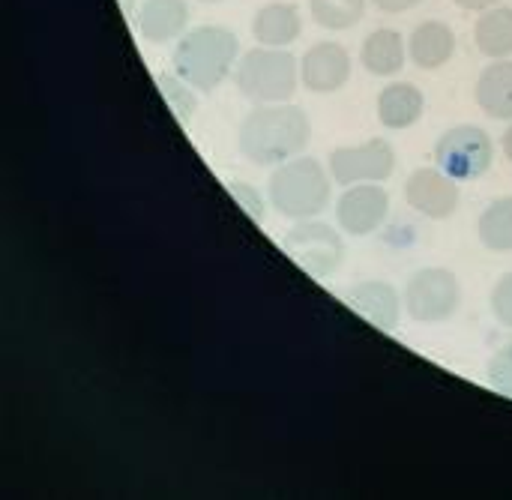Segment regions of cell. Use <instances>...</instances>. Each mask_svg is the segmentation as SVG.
<instances>
[{
  "label": "cell",
  "mask_w": 512,
  "mask_h": 500,
  "mask_svg": "<svg viewBox=\"0 0 512 500\" xmlns=\"http://www.w3.org/2000/svg\"><path fill=\"white\" fill-rule=\"evenodd\" d=\"M312 123L300 105L291 102H273V105H255L237 132L240 153L258 165V168H276L294 156L303 153L309 144Z\"/></svg>",
  "instance_id": "1"
},
{
  "label": "cell",
  "mask_w": 512,
  "mask_h": 500,
  "mask_svg": "<svg viewBox=\"0 0 512 500\" xmlns=\"http://www.w3.org/2000/svg\"><path fill=\"white\" fill-rule=\"evenodd\" d=\"M240 42L222 24H201L186 30L174 48V72L201 93H213L237 66Z\"/></svg>",
  "instance_id": "2"
},
{
  "label": "cell",
  "mask_w": 512,
  "mask_h": 500,
  "mask_svg": "<svg viewBox=\"0 0 512 500\" xmlns=\"http://www.w3.org/2000/svg\"><path fill=\"white\" fill-rule=\"evenodd\" d=\"M330 171L312 156H294L273 168L267 180L270 207L285 219H315L330 204Z\"/></svg>",
  "instance_id": "3"
},
{
  "label": "cell",
  "mask_w": 512,
  "mask_h": 500,
  "mask_svg": "<svg viewBox=\"0 0 512 500\" xmlns=\"http://www.w3.org/2000/svg\"><path fill=\"white\" fill-rule=\"evenodd\" d=\"M234 84L237 93L252 105L291 102L300 84V60L288 48L258 45L237 60Z\"/></svg>",
  "instance_id": "4"
},
{
  "label": "cell",
  "mask_w": 512,
  "mask_h": 500,
  "mask_svg": "<svg viewBox=\"0 0 512 500\" xmlns=\"http://www.w3.org/2000/svg\"><path fill=\"white\" fill-rule=\"evenodd\" d=\"M402 303L408 318L420 324H444L462 306V282L447 267H423L408 279Z\"/></svg>",
  "instance_id": "5"
},
{
  "label": "cell",
  "mask_w": 512,
  "mask_h": 500,
  "mask_svg": "<svg viewBox=\"0 0 512 500\" xmlns=\"http://www.w3.org/2000/svg\"><path fill=\"white\" fill-rule=\"evenodd\" d=\"M495 162V144L486 129L474 123H462L447 129L435 144V165L447 171L453 180H477Z\"/></svg>",
  "instance_id": "6"
},
{
  "label": "cell",
  "mask_w": 512,
  "mask_h": 500,
  "mask_svg": "<svg viewBox=\"0 0 512 500\" xmlns=\"http://www.w3.org/2000/svg\"><path fill=\"white\" fill-rule=\"evenodd\" d=\"M288 255L312 276L327 279L345 261V240L336 228L315 219H300L282 240Z\"/></svg>",
  "instance_id": "7"
},
{
  "label": "cell",
  "mask_w": 512,
  "mask_h": 500,
  "mask_svg": "<svg viewBox=\"0 0 512 500\" xmlns=\"http://www.w3.org/2000/svg\"><path fill=\"white\" fill-rule=\"evenodd\" d=\"M327 171L339 186L384 183L396 171V150L384 138H372L354 147H336L327 159Z\"/></svg>",
  "instance_id": "8"
},
{
  "label": "cell",
  "mask_w": 512,
  "mask_h": 500,
  "mask_svg": "<svg viewBox=\"0 0 512 500\" xmlns=\"http://www.w3.org/2000/svg\"><path fill=\"white\" fill-rule=\"evenodd\" d=\"M390 213V195L381 183H357L345 186L336 201V222L351 237L375 234Z\"/></svg>",
  "instance_id": "9"
},
{
  "label": "cell",
  "mask_w": 512,
  "mask_h": 500,
  "mask_svg": "<svg viewBox=\"0 0 512 500\" xmlns=\"http://www.w3.org/2000/svg\"><path fill=\"white\" fill-rule=\"evenodd\" d=\"M405 201H408V207H414L426 219H435V222L450 219L462 201L459 180H453L438 165L435 168H417L405 180Z\"/></svg>",
  "instance_id": "10"
},
{
  "label": "cell",
  "mask_w": 512,
  "mask_h": 500,
  "mask_svg": "<svg viewBox=\"0 0 512 500\" xmlns=\"http://www.w3.org/2000/svg\"><path fill=\"white\" fill-rule=\"evenodd\" d=\"M351 78V54L339 42H315L300 57V81L312 93H339Z\"/></svg>",
  "instance_id": "11"
},
{
  "label": "cell",
  "mask_w": 512,
  "mask_h": 500,
  "mask_svg": "<svg viewBox=\"0 0 512 500\" xmlns=\"http://www.w3.org/2000/svg\"><path fill=\"white\" fill-rule=\"evenodd\" d=\"M348 303L354 306V312H360L372 327L390 333L399 327L402 318V297L396 291V285L384 282V279H369L360 282L348 291Z\"/></svg>",
  "instance_id": "12"
},
{
  "label": "cell",
  "mask_w": 512,
  "mask_h": 500,
  "mask_svg": "<svg viewBox=\"0 0 512 500\" xmlns=\"http://www.w3.org/2000/svg\"><path fill=\"white\" fill-rule=\"evenodd\" d=\"M456 54V33L447 21H423L408 36V57L417 69L435 72L447 66Z\"/></svg>",
  "instance_id": "13"
},
{
  "label": "cell",
  "mask_w": 512,
  "mask_h": 500,
  "mask_svg": "<svg viewBox=\"0 0 512 500\" xmlns=\"http://www.w3.org/2000/svg\"><path fill=\"white\" fill-rule=\"evenodd\" d=\"M189 3L186 0H144L138 9V33L150 45L174 42L186 33Z\"/></svg>",
  "instance_id": "14"
},
{
  "label": "cell",
  "mask_w": 512,
  "mask_h": 500,
  "mask_svg": "<svg viewBox=\"0 0 512 500\" xmlns=\"http://www.w3.org/2000/svg\"><path fill=\"white\" fill-rule=\"evenodd\" d=\"M300 33H303V15L294 3L285 0L264 3L252 18V36L258 39V45L288 48L291 42L300 39Z\"/></svg>",
  "instance_id": "15"
},
{
  "label": "cell",
  "mask_w": 512,
  "mask_h": 500,
  "mask_svg": "<svg viewBox=\"0 0 512 500\" xmlns=\"http://www.w3.org/2000/svg\"><path fill=\"white\" fill-rule=\"evenodd\" d=\"M375 108H378L381 126L399 132V129H411V126L423 117V111H426V96H423V90H420L417 84H411V81H393V84H387V87L378 93Z\"/></svg>",
  "instance_id": "16"
},
{
  "label": "cell",
  "mask_w": 512,
  "mask_h": 500,
  "mask_svg": "<svg viewBox=\"0 0 512 500\" xmlns=\"http://www.w3.org/2000/svg\"><path fill=\"white\" fill-rule=\"evenodd\" d=\"M405 60H408V42L399 30L378 27L363 39L360 63L369 75H378V78L399 75L405 69Z\"/></svg>",
  "instance_id": "17"
},
{
  "label": "cell",
  "mask_w": 512,
  "mask_h": 500,
  "mask_svg": "<svg viewBox=\"0 0 512 500\" xmlns=\"http://www.w3.org/2000/svg\"><path fill=\"white\" fill-rule=\"evenodd\" d=\"M474 99L492 120H512V60L489 63L474 87Z\"/></svg>",
  "instance_id": "18"
},
{
  "label": "cell",
  "mask_w": 512,
  "mask_h": 500,
  "mask_svg": "<svg viewBox=\"0 0 512 500\" xmlns=\"http://www.w3.org/2000/svg\"><path fill=\"white\" fill-rule=\"evenodd\" d=\"M474 45L492 60L512 57V6H492L474 24Z\"/></svg>",
  "instance_id": "19"
},
{
  "label": "cell",
  "mask_w": 512,
  "mask_h": 500,
  "mask_svg": "<svg viewBox=\"0 0 512 500\" xmlns=\"http://www.w3.org/2000/svg\"><path fill=\"white\" fill-rule=\"evenodd\" d=\"M477 237L489 252H512V195L495 198L480 213Z\"/></svg>",
  "instance_id": "20"
},
{
  "label": "cell",
  "mask_w": 512,
  "mask_h": 500,
  "mask_svg": "<svg viewBox=\"0 0 512 500\" xmlns=\"http://www.w3.org/2000/svg\"><path fill=\"white\" fill-rule=\"evenodd\" d=\"M309 15L324 30H351L366 15V0H309Z\"/></svg>",
  "instance_id": "21"
},
{
  "label": "cell",
  "mask_w": 512,
  "mask_h": 500,
  "mask_svg": "<svg viewBox=\"0 0 512 500\" xmlns=\"http://www.w3.org/2000/svg\"><path fill=\"white\" fill-rule=\"evenodd\" d=\"M159 87H162V96L168 99V105L177 111L180 120H186L189 114H195L198 108V99H195V87L189 81H183L177 72L174 75H159Z\"/></svg>",
  "instance_id": "22"
},
{
  "label": "cell",
  "mask_w": 512,
  "mask_h": 500,
  "mask_svg": "<svg viewBox=\"0 0 512 500\" xmlns=\"http://www.w3.org/2000/svg\"><path fill=\"white\" fill-rule=\"evenodd\" d=\"M489 384L512 399V342L489 360Z\"/></svg>",
  "instance_id": "23"
},
{
  "label": "cell",
  "mask_w": 512,
  "mask_h": 500,
  "mask_svg": "<svg viewBox=\"0 0 512 500\" xmlns=\"http://www.w3.org/2000/svg\"><path fill=\"white\" fill-rule=\"evenodd\" d=\"M492 315L501 327L512 330V273H504L492 288Z\"/></svg>",
  "instance_id": "24"
},
{
  "label": "cell",
  "mask_w": 512,
  "mask_h": 500,
  "mask_svg": "<svg viewBox=\"0 0 512 500\" xmlns=\"http://www.w3.org/2000/svg\"><path fill=\"white\" fill-rule=\"evenodd\" d=\"M228 192H231V195H234V201L249 213V219H252V222H261V219H264V198L258 195V189H255V186L231 180V183H228Z\"/></svg>",
  "instance_id": "25"
},
{
  "label": "cell",
  "mask_w": 512,
  "mask_h": 500,
  "mask_svg": "<svg viewBox=\"0 0 512 500\" xmlns=\"http://www.w3.org/2000/svg\"><path fill=\"white\" fill-rule=\"evenodd\" d=\"M381 12H387V15H399V12H408V9H414V6H420L423 0H372Z\"/></svg>",
  "instance_id": "26"
},
{
  "label": "cell",
  "mask_w": 512,
  "mask_h": 500,
  "mask_svg": "<svg viewBox=\"0 0 512 500\" xmlns=\"http://www.w3.org/2000/svg\"><path fill=\"white\" fill-rule=\"evenodd\" d=\"M501 0H456V6H462V9H468V12H486V9H492V6H498Z\"/></svg>",
  "instance_id": "27"
},
{
  "label": "cell",
  "mask_w": 512,
  "mask_h": 500,
  "mask_svg": "<svg viewBox=\"0 0 512 500\" xmlns=\"http://www.w3.org/2000/svg\"><path fill=\"white\" fill-rule=\"evenodd\" d=\"M504 156L512 162V120H510V129L504 132Z\"/></svg>",
  "instance_id": "28"
},
{
  "label": "cell",
  "mask_w": 512,
  "mask_h": 500,
  "mask_svg": "<svg viewBox=\"0 0 512 500\" xmlns=\"http://www.w3.org/2000/svg\"><path fill=\"white\" fill-rule=\"evenodd\" d=\"M201 3H222V0H201Z\"/></svg>",
  "instance_id": "29"
}]
</instances>
